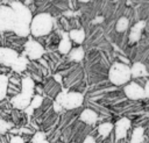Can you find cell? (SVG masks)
<instances>
[{"mask_svg":"<svg viewBox=\"0 0 149 143\" xmlns=\"http://www.w3.org/2000/svg\"><path fill=\"white\" fill-rule=\"evenodd\" d=\"M13 12H14V26L13 29L16 34L21 36H27L29 34V26L31 22V13L30 10L20 2L13 3Z\"/></svg>","mask_w":149,"mask_h":143,"instance_id":"6da1fadb","label":"cell"},{"mask_svg":"<svg viewBox=\"0 0 149 143\" xmlns=\"http://www.w3.org/2000/svg\"><path fill=\"white\" fill-rule=\"evenodd\" d=\"M34 80L29 77L22 79L21 81V92L13 96L10 103L17 109H24L29 106L33 94H34Z\"/></svg>","mask_w":149,"mask_h":143,"instance_id":"7a4b0ae2","label":"cell"},{"mask_svg":"<svg viewBox=\"0 0 149 143\" xmlns=\"http://www.w3.org/2000/svg\"><path fill=\"white\" fill-rule=\"evenodd\" d=\"M52 29V17L47 13H41L31 19L29 30L35 37L44 36Z\"/></svg>","mask_w":149,"mask_h":143,"instance_id":"3957f363","label":"cell"},{"mask_svg":"<svg viewBox=\"0 0 149 143\" xmlns=\"http://www.w3.org/2000/svg\"><path fill=\"white\" fill-rule=\"evenodd\" d=\"M84 96L79 92H69V93H59L57 100L55 102V110H61L62 108L65 109H73L81 106Z\"/></svg>","mask_w":149,"mask_h":143,"instance_id":"277c9868","label":"cell"},{"mask_svg":"<svg viewBox=\"0 0 149 143\" xmlns=\"http://www.w3.org/2000/svg\"><path fill=\"white\" fill-rule=\"evenodd\" d=\"M108 78L116 86L127 84L130 79V67L125 63H114L109 69Z\"/></svg>","mask_w":149,"mask_h":143,"instance_id":"5b68a950","label":"cell"},{"mask_svg":"<svg viewBox=\"0 0 149 143\" xmlns=\"http://www.w3.org/2000/svg\"><path fill=\"white\" fill-rule=\"evenodd\" d=\"M24 52L27 55V57L29 59H40L43 53H44V49L43 47L37 42V41H34V40H29L26 44H24Z\"/></svg>","mask_w":149,"mask_h":143,"instance_id":"8992f818","label":"cell"},{"mask_svg":"<svg viewBox=\"0 0 149 143\" xmlns=\"http://www.w3.org/2000/svg\"><path fill=\"white\" fill-rule=\"evenodd\" d=\"M123 91H125V94L127 95V98H129L132 100H139V99L146 98L143 87H141L137 83H130V84L126 85Z\"/></svg>","mask_w":149,"mask_h":143,"instance_id":"52a82bcc","label":"cell"},{"mask_svg":"<svg viewBox=\"0 0 149 143\" xmlns=\"http://www.w3.org/2000/svg\"><path fill=\"white\" fill-rule=\"evenodd\" d=\"M17 52L9 48H0V65L12 66L17 59Z\"/></svg>","mask_w":149,"mask_h":143,"instance_id":"ba28073f","label":"cell"},{"mask_svg":"<svg viewBox=\"0 0 149 143\" xmlns=\"http://www.w3.org/2000/svg\"><path fill=\"white\" fill-rule=\"evenodd\" d=\"M130 128V120L127 117H122L120 119L115 126H114V130H115V140L120 141L122 138H125L127 136L128 129Z\"/></svg>","mask_w":149,"mask_h":143,"instance_id":"9c48e42d","label":"cell"},{"mask_svg":"<svg viewBox=\"0 0 149 143\" xmlns=\"http://www.w3.org/2000/svg\"><path fill=\"white\" fill-rule=\"evenodd\" d=\"M144 24L146 22L144 21H140L137 23H135L132 29H130V34H129V41L132 43L134 42H137L140 40V36H141V33H142V29L144 28Z\"/></svg>","mask_w":149,"mask_h":143,"instance_id":"30bf717a","label":"cell"},{"mask_svg":"<svg viewBox=\"0 0 149 143\" xmlns=\"http://www.w3.org/2000/svg\"><path fill=\"white\" fill-rule=\"evenodd\" d=\"M80 120L86 124H94L98 121V114L93 109H84L80 114Z\"/></svg>","mask_w":149,"mask_h":143,"instance_id":"8fae6325","label":"cell"},{"mask_svg":"<svg viewBox=\"0 0 149 143\" xmlns=\"http://www.w3.org/2000/svg\"><path fill=\"white\" fill-rule=\"evenodd\" d=\"M148 76L147 69L142 63H134L130 67V77L133 78H141Z\"/></svg>","mask_w":149,"mask_h":143,"instance_id":"7c38bea8","label":"cell"},{"mask_svg":"<svg viewBox=\"0 0 149 143\" xmlns=\"http://www.w3.org/2000/svg\"><path fill=\"white\" fill-rule=\"evenodd\" d=\"M58 50L63 55H66V53L70 52V50H71V40L69 38L68 34L63 35V38L61 40V42L58 44Z\"/></svg>","mask_w":149,"mask_h":143,"instance_id":"4fadbf2b","label":"cell"},{"mask_svg":"<svg viewBox=\"0 0 149 143\" xmlns=\"http://www.w3.org/2000/svg\"><path fill=\"white\" fill-rule=\"evenodd\" d=\"M68 35L70 40H72L78 44H81L85 40V31L83 29H72Z\"/></svg>","mask_w":149,"mask_h":143,"instance_id":"5bb4252c","label":"cell"},{"mask_svg":"<svg viewBox=\"0 0 149 143\" xmlns=\"http://www.w3.org/2000/svg\"><path fill=\"white\" fill-rule=\"evenodd\" d=\"M27 65H28V59L24 56H21V57H17V59L14 62L12 67H13V70L15 72H21V71L26 70Z\"/></svg>","mask_w":149,"mask_h":143,"instance_id":"9a60e30c","label":"cell"},{"mask_svg":"<svg viewBox=\"0 0 149 143\" xmlns=\"http://www.w3.org/2000/svg\"><path fill=\"white\" fill-rule=\"evenodd\" d=\"M143 137H144V129L141 128V127H137L132 133L130 143H142Z\"/></svg>","mask_w":149,"mask_h":143,"instance_id":"2e32d148","label":"cell"},{"mask_svg":"<svg viewBox=\"0 0 149 143\" xmlns=\"http://www.w3.org/2000/svg\"><path fill=\"white\" fill-rule=\"evenodd\" d=\"M69 58L71 60H74V62H80L84 58V49L81 47L71 49L69 52Z\"/></svg>","mask_w":149,"mask_h":143,"instance_id":"e0dca14e","label":"cell"},{"mask_svg":"<svg viewBox=\"0 0 149 143\" xmlns=\"http://www.w3.org/2000/svg\"><path fill=\"white\" fill-rule=\"evenodd\" d=\"M113 128H114V126H113L112 123L105 122V123H101V124L98 127V133H99V135H100L102 138H105V137H107V136L111 134V131H112Z\"/></svg>","mask_w":149,"mask_h":143,"instance_id":"ac0fdd59","label":"cell"},{"mask_svg":"<svg viewBox=\"0 0 149 143\" xmlns=\"http://www.w3.org/2000/svg\"><path fill=\"white\" fill-rule=\"evenodd\" d=\"M7 86H8V77L5 74H0V100H2L7 95Z\"/></svg>","mask_w":149,"mask_h":143,"instance_id":"d6986e66","label":"cell"},{"mask_svg":"<svg viewBox=\"0 0 149 143\" xmlns=\"http://www.w3.org/2000/svg\"><path fill=\"white\" fill-rule=\"evenodd\" d=\"M42 101H43V98H42L41 95H35V96H33V98H31V101H30V103H29V106L27 107V113L30 114L31 110L38 108V107L42 105Z\"/></svg>","mask_w":149,"mask_h":143,"instance_id":"ffe728a7","label":"cell"},{"mask_svg":"<svg viewBox=\"0 0 149 143\" xmlns=\"http://www.w3.org/2000/svg\"><path fill=\"white\" fill-rule=\"evenodd\" d=\"M128 24H129V21H128L127 17H120L118 20V22H116V26H115L116 31H119V33L126 31L127 28H128Z\"/></svg>","mask_w":149,"mask_h":143,"instance_id":"44dd1931","label":"cell"},{"mask_svg":"<svg viewBox=\"0 0 149 143\" xmlns=\"http://www.w3.org/2000/svg\"><path fill=\"white\" fill-rule=\"evenodd\" d=\"M33 143H49L47 140H45V134L42 133V131H38L34 135L33 137Z\"/></svg>","mask_w":149,"mask_h":143,"instance_id":"7402d4cb","label":"cell"},{"mask_svg":"<svg viewBox=\"0 0 149 143\" xmlns=\"http://www.w3.org/2000/svg\"><path fill=\"white\" fill-rule=\"evenodd\" d=\"M9 128H10V123H8V122H6V121L0 119V134L6 133Z\"/></svg>","mask_w":149,"mask_h":143,"instance_id":"603a6c76","label":"cell"},{"mask_svg":"<svg viewBox=\"0 0 149 143\" xmlns=\"http://www.w3.org/2000/svg\"><path fill=\"white\" fill-rule=\"evenodd\" d=\"M9 143H24V141L21 136H12L9 140Z\"/></svg>","mask_w":149,"mask_h":143,"instance_id":"cb8c5ba5","label":"cell"},{"mask_svg":"<svg viewBox=\"0 0 149 143\" xmlns=\"http://www.w3.org/2000/svg\"><path fill=\"white\" fill-rule=\"evenodd\" d=\"M144 94H146V98H148L149 99V80L147 81V84H146V86H144Z\"/></svg>","mask_w":149,"mask_h":143,"instance_id":"d4e9b609","label":"cell"},{"mask_svg":"<svg viewBox=\"0 0 149 143\" xmlns=\"http://www.w3.org/2000/svg\"><path fill=\"white\" fill-rule=\"evenodd\" d=\"M83 143H95V140H94L92 136H87V137L84 140Z\"/></svg>","mask_w":149,"mask_h":143,"instance_id":"484cf974","label":"cell"},{"mask_svg":"<svg viewBox=\"0 0 149 143\" xmlns=\"http://www.w3.org/2000/svg\"><path fill=\"white\" fill-rule=\"evenodd\" d=\"M99 21H102V17H98L97 20H94V21H93V23H95V22H99Z\"/></svg>","mask_w":149,"mask_h":143,"instance_id":"4316f807","label":"cell"}]
</instances>
